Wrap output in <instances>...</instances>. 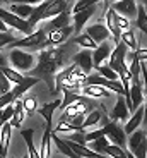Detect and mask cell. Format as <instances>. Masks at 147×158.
<instances>
[{"label": "cell", "mask_w": 147, "mask_h": 158, "mask_svg": "<svg viewBox=\"0 0 147 158\" xmlns=\"http://www.w3.org/2000/svg\"><path fill=\"white\" fill-rule=\"evenodd\" d=\"M132 153H133L135 158H147V138L142 139V141L132 150Z\"/></svg>", "instance_id": "obj_35"}, {"label": "cell", "mask_w": 147, "mask_h": 158, "mask_svg": "<svg viewBox=\"0 0 147 158\" xmlns=\"http://www.w3.org/2000/svg\"><path fill=\"white\" fill-rule=\"evenodd\" d=\"M0 2H9V0H0Z\"/></svg>", "instance_id": "obj_49"}, {"label": "cell", "mask_w": 147, "mask_h": 158, "mask_svg": "<svg viewBox=\"0 0 147 158\" xmlns=\"http://www.w3.org/2000/svg\"><path fill=\"white\" fill-rule=\"evenodd\" d=\"M17 100V96L14 95V91H7L5 95H0V108L7 107V105H10V103H14Z\"/></svg>", "instance_id": "obj_37"}, {"label": "cell", "mask_w": 147, "mask_h": 158, "mask_svg": "<svg viewBox=\"0 0 147 158\" xmlns=\"http://www.w3.org/2000/svg\"><path fill=\"white\" fill-rule=\"evenodd\" d=\"M127 158H135V156H133V153H132V151L127 150Z\"/></svg>", "instance_id": "obj_47"}, {"label": "cell", "mask_w": 147, "mask_h": 158, "mask_svg": "<svg viewBox=\"0 0 147 158\" xmlns=\"http://www.w3.org/2000/svg\"><path fill=\"white\" fill-rule=\"evenodd\" d=\"M72 60H74V64H75L84 74H91V71H92V52L89 50V48L75 53V55L72 57Z\"/></svg>", "instance_id": "obj_11"}, {"label": "cell", "mask_w": 147, "mask_h": 158, "mask_svg": "<svg viewBox=\"0 0 147 158\" xmlns=\"http://www.w3.org/2000/svg\"><path fill=\"white\" fill-rule=\"evenodd\" d=\"M110 117H111V120H115V122H118V120H128L130 110H128V107H127V102H125L123 95H118V100H116Z\"/></svg>", "instance_id": "obj_14"}, {"label": "cell", "mask_w": 147, "mask_h": 158, "mask_svg": "<svg viewBox=\"0 0 147 158\" xmlns=\"http://www.w3.org/2000/svg\"><path fill=\"white\" fill-rule=\"evenodd\" d=\"M12 41H16V36H14V33L0 31V48H4V47H7V45H10Z\"/></svg>", "instance_id": "obj_39"}, {"label": "cell", "mask_w": 147, "mask_h": 158, "mask_svg": "<svg viewBox=\"0 0 147 158\" xmlns=\"http://www.w3.org/2000/svg\"><path fill=\"white\" fill-rule=\"evenodd\" d=\"M67 2H72V0H67Z\"/></svg>", "instance_id": "obj_52"}, {"label": "cell", "mask_w": 147, "mask_h": 158, "mask_svg": "<svg viewBox=\"0 0 147 158\" xmlns=\"http://www.w3.org/2000/svg\"><path fill=\"white\" fill-rule=\"evenodd\" d=\"M94 69L98 71V74H101L103 77L111 79V81H118V74H116V72L113 71L108 64H101V65H98V67H94Z\"/></svg>", "instance_id": "obj_33"}, {"label": "cell", "mask_w": 147, "mask_h": 158, "mask_svg": "<svg viewBox=\"0 0 147 158\" xmlns=\"http://www.w3.org/2000/svg\"><path fill=\"white\" fill-rule=\"evenodd\" d=\"M96 9H98V5H92V7L86 9V10H80V12L72 14V26H74V33H80V29L84 28V24L94 16Z\"/></svg>", "instance_id": "obj_13"}, {"label": "cell", "mask_w": 147, "mask_h": 158, "mask_svg": "<svg viewBox=\"0 0 147 158\" xmlns=\"http://www.w3.org/2000/svg\"><path fill=\"white\" fill-rule=\"evenodd\" d=\"M128 136H130V138L127 139V146H128V151H132L133 148L137 146V144H139L140 141H142V139H145V138H147V134L144 132V131H137V129L133 131V132H130Z\"/></svg>", "instance_id": "obj_30"}, {"label": "cell", "mask_w": 147, "mask_h": 158, "mask_svg": "<svg viewBox=\"0 0 147 158\" xmlns=\"http://www.w3.org/2000/svg\"><path fill=\"white\" fill-rule=\"evenodd\" d=\"M72 33H74V26L68 24V26H64V28L50 29V33H46V40L50 47H58V45H64L67 41Z\"/></svg>", "instance_id": "obj_8"}, {"label": "cell", "mask_w": 147, "mask_h": 158, "mask_svg": "<svg viewBox=\"0 0 147 158\" xmlns=\"http://www.w3.org/2000/svg\"><path fill=\"white\" fill-rule=\"evenodd\" d=\"M145 64H147V60H145Z\"/></svg>", "instance_id": "obj_53"}, {"label": "cell", "mask_w": 147, "mask_h": 158, "mask_svg": "<svg viewBox=\"0 0 147 158\" xmlns=\"http://www.w3.org/2000/svg\"><path fill=\"white\" fill-rule=\"evenodd\" d=\"M22 107L26 115H33L36 110H38V105H36V100L34 98H24L22 100Z\"/></svg>", "instance_id": "obj_36"}, {"label": "cell", "mask_w": 147, "mask_h": 158, "mask_svg": "<svg viewBox=\"0 0 147 158\" xmlns=\"http://www.w3.org/2000/svg\"><path fill=\"white\" fill-rule=\"evenodd\" d=\"M5 65H9V60H7V57H5V55L0 53V69L5 67Z\"/></svg>", "instance_id": "obj_44"}, {"label": "cell", "mask_w": 147, "mask_h": 158, "mask_svg": "<svg viewBox=\"0 0 147 158\" xmlns=\"http://www.w3.org/2000/svg\"><path fill=\"white\" fill-rule=\"evenodd\" d=\"M125 57H127V45L120 41V43H116L115 47H113L111 53H110V59H108L110 60L108 65L118 74L120 69L123 67V65H127V64H125Z\"/></svg>", "instance_id": "obj_7"}, {"label": "cell", "mask_w": 147, "mask_h": 158, "mask_svg": "<svg viewBox=\"0 0 147 158\" xmlns=\"http://www.w3.org/2000/svg\"><path fill=\"white\" fill-rule=\"evenodd\" d=\"M120 41L125 43V45H127V48H130V50H137V48H139V43H137L135 36H133V31H130V29H125V31L122 33Z\"/></svg>", "instance_id": "obj_29"}, {"label": "cell", "mask_w": 147, "mask_h": 158, "mask_svg": "<svg viewBox=\"0 0 147 158\" xmlns=\"http://www.w3.org/2000/svg\"><path fill=\"white\" fill-rule=\"evenodd\" d=\"M101 118H103L101 110H94V108H92L91 112H87V114H86V118H84L82 126H80V131H86V129H89V127L98 126V124L101 122Z\"/></svg>", "instance_id": "obj_24"}, {"label": "cell", "mask_w": 147, "mask_h": 158, "mask_svg": "<svg viewBox=\"0 0 147 158\" xmlns=\"http://www.w3.org/2000/svg\"><path fill=\"white\" fill-rule=\"evenodd\" d=\"M0 31H7V26L4 24V21L0 19Z\"/></svg>", "instance_id": "obj_46"}, {"label": "cell", "mask_w": 147, "mask_h": 158, "mask_svg": "<svg viewBox=\"0 0 147 158\" xmlns=\"http://www.w3.org/2000/svg\"><path fill=\"white\" fill-rule=\"evenodd\" d=\"M104 19H106V28L110 31V35L115 38V45L120 43V36H122V28H120L118 24V14L113 10L111 7H108V10L104 12Z\"/></svg>", "instance_id": "obj_9"}, {"label": "cell", "mask_w": 147, "mask_h": 158, "mask_svg": "<svg viewBox=\"0 0 147 158\" xmlns=\"http://www.w3.org/2000/svg\"><path fill=\"white\" fill-rule=\"evenodd\" d=\"M135 17H137V28L147 35V10H145V5H137Z\"/></svg>", "instance_id": "obj_27"}, {"label": "cell", "mask_w": 147, "mask_h": 158, "mask_svg": "<svg viewBox=\"0 0 147 158\" xmlns=\"http://www.w3.org/2000/svg\"><path fill=\"white\" fill-rule=\"evenodd\" d=\"M101 136H106L104 126L101 127V129H96V131H89V132H86V134H84V138H86V143H91V141H94V139L101 138Z\"/></svg>", "instance_id": "obj_38"}, {"label": "cell", "mask_w": 147, "mask_h": 158, "mask_svg": "<svg viewBox=\"0 0 147 158\" xmlns=\"http://www.w3.org/2000/svg\"><path fill=\"white\" fill-rule=\"evenodd\" d=\"M118 24H120V28H122V31H125V29L130 28V23H128V19L125 16H120L118 14Z\"/></svg>", "instance_id": "obj_41"}, {"label": "cell", "mask_w": 147, "mask_h": 158, "mask_svg": "<svg viewBox=\"0 0 147 158\" xmlns=\"http://www.w3.org/2000/svg\"><path fill=\"white\" fill-rule=\"evenodd\" d=\"M52 141L56 144V148H58L60 153H64L65 156H68V158H82V156H77V155L72 151V148L67 144V141H65L64 138H60L58 132H55V131H52Z\"/></svg>", "instance_id": "obj_22"}, {"label": "cell", "mask_w": 147, "mask_h": 158, "mask_svg": "<svg viewBox=\"0 0 147 158\" xmlns=\"http://www.w3.org/2000/svg\"><path fill=\"white\" fill-rule=\"evenodd\" d=\"M144 118H142V124H145L147 126V100H144Z\"/></svg>", "instance_id": "obj_43"}, {"label": "cell", "mask_w": 147, "mask_h": 158, "mask_svg": "<svg viewBox=\"0 0 147 158\" xmlns=\"http://www.w3.org/2000/svg\"><path fill=\"white\" fill-rule=\"evenodd\" d=\"M60 103H62V100H53V102H50V103H46V105H43L41 108H38L40 115H43V118L46 120L48 126H52L53 114H55V110L60 107Z\"/></svg>", "instance_id": "obj_23"}, {"label": "cell", "mask_w": 147, "mask_h": 158, "mask_svg": "<svg viewBox=\"0 0 147 158\" xmlns=\"http://www.w3.org/2000/svg\"><path fill=\"white\" fill-rule=\"evenodd\" d=\"M22 158H29V156H22Z\"/></svg>", "instance_id": "obj_51"}, {"label": "cell", "mask_w": 147, "mask_h": 158, "mask_svg": "<svg viewBox=\"0 0 147 158\" xmlns=\"http://www.w3.org/2000/svg\"><path fill=\"white\" fill-rule=\"evenodd\" d=\"M145 127H147V126H145Z\"/></svg>", "instance_id": "obj_54"}, {"label": "cell", "mask_w": 147, "mask_h": 158, "mask_svg": "<svg viewBox=\"0 0 147 158\" xmlns=\"http://www.w3.org/2000/svg\"><path fill=\"white\" fill-rule=\"evenodd\" d=\"M10 81L7 79V76L0 71V95H5L7 91H10Z\"/></svg>", "instance_id": "obj_40"}, {"label": "cell", "mask_w": 147, "mask_h": 158, "mask_svg": "<svg viewBox=\"0 0 147 158\" xmlns=\"http://www.w3.org/2000/svg\"><path fill=\"white\" fill-rule=\"evenodd\" d=\"M0 158H9V156H0Z\"/></svg>", "instance_id": "obj_50"}, {"label": "cell", "mask_w": 147, "mask_h": 158, "mask_svg": "<svg viewBox=\"0 0 147 158\" xmlns=\"http://www.w3.org/2000/svg\"><path fill=\"white\" fill-rule=\"evenodd\" d=\"M104 131H106V138L110 139L111 144H118L122 148H127V134H125L123 127H120L115 120L104 124Z\"/></svg>", "instance_id": "obj_6"}, {"label": "cell", "mask_w": 147, "mask_h": 158, "mask_svg": "<svg viewBox=\"0 0 147 158\" xmlns=\"http://www.w3.org/2000/svg\"><path fill=\"white\" fill-rule=\"evenodd\" d=\"M142 4H144V5H147V0H142Z\"/></svg>", "instance_id": "obj_48"}, {"label": "cell", "mask_w": 147, "mask_h": 158, "mask_svg": "<svg viewBox=\"0 0 147 158\" xmlns=\"http://www.w3.org/2000/svg\"><path fill=\"white\" fill-rule=\"evenodd\" d=\"M24 115H26V112H24V107H22V100L17 98L16 102H14V114H12L10 120H9L10 127H17V129H21V127H22Z\"/></svg>", "instance_id": "obj_20"}, {"label": "cell", "mask_w": 147, "mask_h": 158, "mask_svg": "<svg viewBox=\"0 0 147 158\" xmlns=\"http://www.w3.org/2000/svg\"><path fill=\"white\" fill-rule=\"evenodd\" d=\"M64 47H48L41 50L38 57V64L29 71V76H34L36 79H43L50 91L55 93V76L58 69L64 65Z\"/></svg>", "instance_id": "obj_1"}, {"label": "cell", "mask_w": 147, "mask_h": 158, "mask_svg": "<svg viewBox=\"0 0 147 158\" xmlns=\"http://www.w3.org/2000/svg\"><path fill=\"white\" fill-rule=\"evenodd\" d=\"M5 124V118H4V112H2V108H0V127Z\"/></svg>", "instance_id": "obj_45"}, {"label": "cell", "mask_w": 147, "mask_h": 158, "mask_svg": "<svg viewBox=\"0 0 147 158\" xmlns=\"http://www.w3.org/2000/svg\"><path fill=\"white\" fill-rule=\"evenodd\" d=\"M74 43H75V45H79V47L89 48V50H94V48L98 47V43H96L94 40H92L91 36L87 35V33H82V35L75 36V38H74Z\"/></svg>", "instance_id": "obj_28"}, {"label": "cell", "mask_w": 147, "mask_h": 158, "mask_svg": "<svg viewBox=\"0 0 147 158\" xmlns=\"http://www.w3.org/2000/svg\"><path fill=\"white\" fill-rule=\"evenodd\" d=\"M104 155H108L110 158H127V148H122L118 144H108Z\"/></svg>", "instance_id": "obj_31"}, {"label": "cell", "mask_w": 147, "mask_h": 158, "mask_svg": "<svg viewBox=\"0 0 147 158\" xmlns=\"http://www.w3.org/2000/svg\"><path fill=\"white\" fill-rule=\"evenodd\" d=\"M10 138H12V129L10 124L5 122L0 127V156H7V150L10 144Z\"/></svg>", "instance_id": "obj_18"}, {"label": "cell", "mask_w": 147, "mask_h": 158, "mask_svg": "<svg viewBox=\"0 0 147 158\" xmlns=\"http://www.w3.org/2000/svg\"><path fill=\"white\" fill-rule=\"evenodd\" d=\"M68 24H72V16H70V9L68 10H64L60 12L58 16L52 17V21L48 23L46 29L50 31V29H56V28H64V26H68Z\"/></svg>", "instance_id": "obj_19"}, {"label": "cell", "mask_w": 147, "mask_h": 158, "mask_svg": "<svg viewBox=\"0 0 147 158\" xmlns=\"http://www.w3.org/2000/svg\"><path fill=\"white\" fill-rule=\"evenodd\" d=\"M142 118H144V105H140V107L133 112V115L128 117L127 124H125V127H123L125 134H130V132H133L135 129H139V126L142 124Z\"/></svg>", "instance_id": "obj_17"}, {"label": "cell", "mask_w": 147, "mask_h": 158, "mask_svg": "<svg viewBox=\"0 0 147 158\" xmlns=\"http://www.w3.org/2000/svg\"><path fill=\"white\" fill-rule=\"evenodd\" d=\"M9 10L14 12L16 16L22 17V19H28L29 16L34 10V5H28V4H10L9 5Z\"/></svg>", "instance_id": "obj_25"}, {"label": "cell", "mask_w": 147, "mask_h": 158, "mask_svg": "<svg viewBox=\"0 0 147 158\" xmlns=\"http://www.w3.org/2000/svg\"><path fill=\"white\" fill-rule=\"evenodd\" d=\"M111 50H113V47L110 45V41H108V40L98 45V47L92 50V69L106 62V60L110 59V53H111Z\"/></svg>", "instance_id": "obj_10"}, {"label": "cell", "mask_w": 147, "mask_h": 158, "mask_svg": "<svg viewBox=\"0 0 147 158\" xmlns=\"http://www.w3.org/2000/svg\"><path fill=\"white\" fill-rule=\"evenodd\" d=\"M10 47H12V48L22 47V48H29V50H33V52L44 50V48L50 47V43H48V40H46V29H43V28L36 29V31L26 35L24 38L12 41Z\"/></svg>", "instance_id": "obj_3"}, {"label": "cell", "mask_w": 147, "mask_h": 158, "mask_svg": "<svg viewBox=\"0 0 147 158\" xmlns=\"http://www.w3.org/2000/svg\"><path fill=\"white\" fill-rule=\"evenodd\" d=\"M40 158H52V126H48V124L44 129L43 139H41Z\"/></svg>", "instance_id": "obj_21"}, {"label": "cell", "mask_w": 147, "mask_h": 158, "mask_svg": "<svg viewBox=\"0 0 147 158\" xmlns=\"http://www.w3.org/2000/svg\"><path fill=\"white\" fill-rule=\"evenodd\" d=\"M0 19L4 21V24L7 26V28H14V29H17V31L24 33V35H29V33L34 31V29L29 26L28 19H22V17L16 16V14L10 12L9 9L0 7Z\"/></svg>", "instance_id": "obj_5"}, {"label": "cell", "mask_w": 147, "mask_h": 158, "mask_svg": "<svg viewBox=\"0 0 147 158\" xmlns=\"http://www.w3.org/2000/svg\"><path fill=\"white\" fill-rule=\"evenodd\" d=\"M110 7L125 17H133L137 14V0H116L115 4H111Z\"/></svg>", "instance_id": "obj_12"}, {"label": "cell", "mask_w": 147, "mask_h": 158, "mask_svg": "<svg viewBox=\"0 0 147 158\" xmlns=\"http://www.w3.org/2000/svg\"><path fill=\"white\" fill-rule=\"evenodd\" d=\"M43 0H9V4H28V5H36L41 4Z\"/></svg>", "instance_id": "obj_42"}, {"label": "cell", "mask_w": 147, "mask_h": 158, "mask_svg": "<svg viewBox=\"0 0 147 158\" xmlns=\"http://www.w3.org/2000/svg\"><path fill=\"white\" fill-rule=\"evenodd\" d=\"M86 33H87V35L91 36V38L94 40L98 45L103 43V41H106V40L111 36V35H110V31H108V28L104 26V24H91V26H87Z\"/></svg>", "instance_id": "obj_15"}, {"label": "cell", "mask_w": 147, "mask_h": 158, "mask_svg": "<svg viewBox=\"0 0 147 158\" xmlns=\"http://www.w3.org/2000/svg\"><path fill=\"white\" fill-rule=\"evenodd\" d=\"M103 0H77L74 7H72V14H75V12H80V10H86V9L92 7V5H99Z\"/></svg>", "instance_id": "obj_32"}, {"label": "cell", "mask_w": 147, "mask_h": 158, "mask_svg": "<svg viewBox=\"0 0 147 158\" xmlns=\"http://www.w3.org/2000/svg\"><path fill=\"white\" fill-rule=\"evenodd\" d=\"M0 71L4 72L5 76H7V79L10 81V83H14V84H17V83H21L24 79V76L22 74H19V71H16V69H10L9 65H5V67H2Z\"/></svg>", "instance_id": "obj_34"}, {"label": "cell", "mask_w": 147, "mask_h": 158, "mask_svg": "<svg viewBox=\"0 0 147 158\" xmlns=\"http://www.w3.org/2000/svg\"><path fill=\"white\" fill-rule=\"evenodd\" d=\"M108 144H111V143H110V139H108L106 136H101V138H98V139H94V141L87 143V146L91 148L92 151L101 153V155H104V150L108 148Z\"/></svg>", "instance_id": "obj_26"}, {"label": "cell", "mask_w": 147, "mask_h": 158, "mask_svg": "<svg viewBox=\"0 0 147 158\" xmlns=\"http://www.w3.org/2000/svg\"><path fill=\"white\" fill-rule=\"evenodd\" d=\"M68 4H70V2H67V0H43L41 4H38V7H34L33 14L28 17L29 26L34 29V26L40 23V21L52 19V17L58 16L60 12L68 10Z\"/></svg>", "instance_id": "obj_2"}, {"label": "cell", "mask_w": 147, "mask_h": 158, "mask_svg": "<svg viewBox=\"0 0 147 158\" xmlns=\"http://www.w3.org/2000/svg\"><path fill=\"white\" fill-rule=\"evenodd\" d=\"M9 60H10V64L14 65L16 71L29 72L36 65V59H34V57H33L31 53H28V52L21 50V48H12L10 55H9Z\"/></svg>", "instance_id": "obj_4"}, {"label": "cell", "mask_w": 147, "mask_h": 158, "mask_svg": "<svg viewBox=\"0 0 147 158\" xmlns=\"http://www.w3.org/2000/svg\"><path fill=\"white\" fill-rule=\"evenodd\" d=\"M82 93L84 96H89V98H110L111 96V91L103 86H98V84H84Z\"/></svg>", "instance_id": "obj_16"}]
</instances>
